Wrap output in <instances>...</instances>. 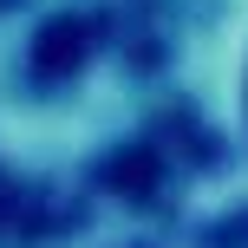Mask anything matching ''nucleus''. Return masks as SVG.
<instances>
[{
  "mask_svg": "<svg viewBox=\"0 0 248 248\" xmlns=\"http://www.w3.org/2000/svg\"><path fill=\"white\" fill-rule=\"evenodd\" d=\"M242 131H248V72H242Z\"/></svg>",
  "mask_w": 248,
  "mask_h": 248,
  "instance_id": "f257e3e1",
  "label": "nucleus"
}]
</instances>
